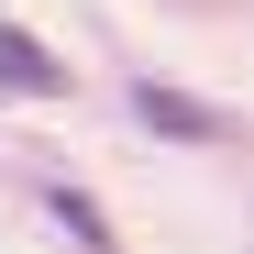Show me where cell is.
<instances>
[{"label":"cell","mask_w":254,"mask_h":254,"mask_svg":"<svg viewBox=\"0 0 254 254\" xmlns=\"http://www.w3.org/2000/svg\"><path fill=\"white\" fill-rule=\"evenodd\" d=\"M0 89L11 100H66V56H45L11 11H0Z\"/></svg>","instance_id":"cell-1"},{"label":"cell","mask_w":254,"mask_h":254,"mask_svg":"<svg viewBox=\"0 0 254 254\" xmlns=\"http://www.w3.org/2000/svg\"><path fill=\"white\" fill-rule=\"evenodd\" d=\"M133 122H144V133H177V144H221V111L188 100V89H166V77L133 89Z\"/></svg>","instance_id":"cell-2"},{"label":"cell","mask_w":254,"mask_h":254,"mask_svg":"<svg viewBox=\"0 0 254 254\" xmlns=\"http://www.w3.org/2000/svg\"><path fill=\"white\" fill-rule=\"evenodd\" d=\"M45 221H56V232H66L77 254H122V232H111V210H100L89 188H66V177L45 188Z\"/></svg>","instance_id":"cell-3"}]
</instances>
